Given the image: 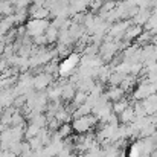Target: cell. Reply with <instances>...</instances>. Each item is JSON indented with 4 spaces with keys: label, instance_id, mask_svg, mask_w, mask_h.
I'll return each instance as SVG.
<instances>
[{
    "label": "cell",
    "instance_id": "obj_4",
    "mask_svg": "<svg viewBox=\"0 0 157 157\" xmlns=\"http://www.w3.org/2000/svg\"><path fill=\"white\" fill-rule=\"evenodd\" d=\"M49 75H40V76H37L35 78V87H38V89H43V87H46L48 84H49Z\"/></svg>",
    "mask_w": 157,
    "mask_h": 157
},
{
    "label": "cell",
    "instance_id": "obj_5",
    "mask_svg": "<svg viewBox=\"0 0 157 157\" xmlns=\"http://www.w3.org/2000/svg\"><path fill=\"white\" fill-rule=\"evenodd\" d=\"M140 154H142V148H140V145L134 144V145L130 147V150H128V157H140Z\"/></svg>",
    "mask_w": 157,
    "mask_h": 157
},
{
    "label": "cell",
    "instance_id": "obj_3",
    "mask_svg": "<svg viewBox=\"0 0 157 157\" xmlns=\"http://www.w3.org/2000/svg\"><path fill=\"white\" fill-rule=\"evenodd\" d=\"M46 26H48V23L43 21V20H32V21H29V25H28V31H29V34L41 35V34L44 32Z\"/></svg>",
    "mask_w": 157,
    "mask_h": 157
},
{
    "label": "cell",
    "instance_id": "obj_2",
    "mask_svg": "<svg viewBox=\"0 0 157 157\" xmlns=\"http://www.w3.org/2000/svg\"><path fill=\"white\" fill-rule=\"evenodd\" d=\"M95 122V119H92V116H81V117H76L75 122H73V128L78 131V133H87L92 127V124Z\"/></svg>",
    "mask_w": 157,
    "mask_h": 157
},
{
    "label": "cell",
    "instance_id": "obj_1",
    "mask_svg": "<svg viewBox=\"0 0 157 157\" xmlns=\"http://www.w3.org/2000/svg\"><path fill=\"white\" fill-rule=\"evenodd\" d=\"M78 63H79V56H78L76 53H72V55H69V56L59 64V69H58V70H59L61 75L66 76V75H69V73L76 67Z\"/></svg>",
    "mask_w": 157,
    "mask_h": 157
},
{
    "label": "cell",
    "instance_id": "obj_6",
    "mask_svg": "<svg viewBox=\"0 0 157 157\" xmlns=\"http://www.w3.org/2000/svg\"><path fill=\"white\" fill-rule=\"evenodd\" d=\"M69 133H70V125H63V127H61V131H59V136L64 137V136H67Z\"/></svg>",
    "mask_w": 157,
    "mask_h": 157
}]
</instances>
